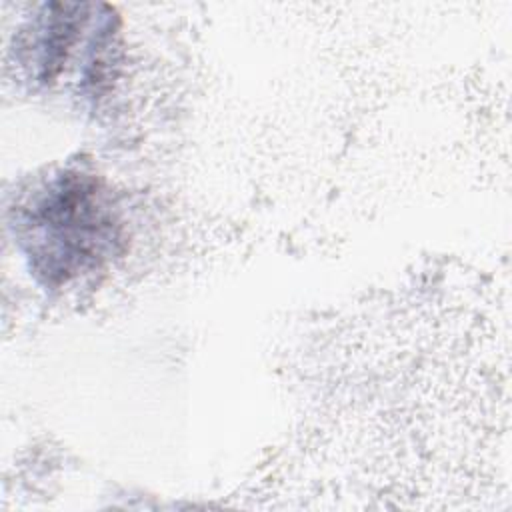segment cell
<instances>
[{"label":"cell","mask_w":512,"mask_h":512,"mask_svg":"<svg viewBox=\"0 0 512 512\" xmlns=\"http://www.w3.org/2000/svg\"><path fill=\"white\" fill-rule=\"evenodd\" d=\"M112 236V222L102 212L96 186L78 178L64 180L42 198L26 224L36 270L60 280L104 256Z\"/></svg>","instance_id":"1"}]
</instances>
